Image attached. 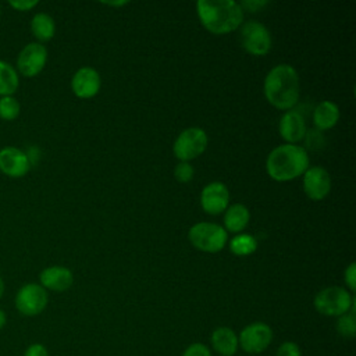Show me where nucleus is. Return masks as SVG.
Returning <instances> with one entry per match:
<instances>
[{"label":"nucleus","mask_w":356,"mask_h":356,"mask_svg":"<svg viewBox=\"0 0 356 356\" xmlns=\"http://www.w3.org/2000/svg\"><path fill=\"white\" fill-rule=\"evenodd\" d=\"M263 92L266 100L278 110H292L300 96L298 71L289 64L273 67L264 78Z\"/></svg>","instance_id":"1"},{"label":"nucleus","mask_w":356,"mask_h":356,"mask_svg":"<svg viewBox=\"0 0 356 356\" xmlns=\"http://www.w3.org/2000/svg\"><path fill=\"white\" fill-rule=\"evenodd\" d=\"M196 13L202 25L214 35H225L243 22V10L234 0H199Z\"/></svg>","instance_id":"2"},{"label":"nucleus","mask_w":356,"mask_h":356,"mask_svg":"<svg viewBox=\"0 0 356 356\" xmlns=\"http://www.w3.org/2000/svg\"><path fill=\"white\" fill-rule=\"evenodd\" d=\"M309 168V154L299 145H280L274 147L266 160V170L270 178L278 182L292 181Z\"/></svg>","instance_id":"3"},{"label":"nucleus","mask_w":356,"mask_h":356,"mask_svg":"<svg viewBox=\"0 0 356 356\" xmlns=\"http://www.w3.org/2000/svg\"><path fill=\"white\" fill-rule=\"evenodd\" d=\"M313 305L323 316L339 317L355 310V296L342 286H327L317 292Z\"/></svg>","instance_id":"4"},{"label":"nucleus","mask_w":356,"mask_h":356,"mask_svg":"<svg viewBox=\"0 0 356 356\" xmlns=\"http://www.w3.org/2000/svg\"><path fill=\"white\" fill-rule=\"evenodd\" d=\"M188 238L196 249L207 253H217L224 249L228 239V234L218 224L197 222L191 227Z\"/></svg>","instance_id":"5"},{"label":"nucleus","mask_w":356,"mask_h":356,"mask_svg":"<svg viewBox=\"0 0 356 356\" xmlns=\"http://www.w3.org/2000/svg\"><path fill=\"white\" fill-rule=\"evenodd\" d=\"M207 143L209 138L204 129L199 127H191L184 129L177 136L172 146V152L178 160L189 163L206 150Z\"/></svg>","instance_id":"6"},{"label":"nucleus","mask_w":356,"mask_h":356,"mask_svg":"<svg viewBox=\"0 0 356 356\" xmlns=\"http://www.w3.org/2000/svg\"><path fill=\"white\" fill-rule=\"evenodd\" d=\"M242 47L252 56H264L270 51L273 39L267 26L259 21H248L241 25L239 33Z\"/></svg>","instance_id":"7"},{"label":"nucleus","mask_w":356,"mask_h":356,"mask_svg":"<svg viewBox=\"0 0 356 356\" xmlns=\"http://www.w3.org/2000/svg\"><path fill=\"white\" fill-rule=\"evenodd\" d=\"M49 302L47 291L40 285L35 282H29L22 285L14 299L15 309L26 317H33L40 314Z\"/></svg>","instance_id":"8"},{"label":"nucleus","mask_w":356,"mask_h":356,"mask_svg":"<svg viewBox=\"0 0 356 356\" xmlns=\"http://www.w3.org/2000/svg\"><path fill=\"white\" fill-rule=\"evenodd\" d=\"M273 330L263 321H254L243 327L238 335V343L249 355L263 353L273 341Z\"/></svg>","instance_id":"9"},{"label":"nucleus","mask_w":356,"mask_h":356,"mask_svg":"<svg viewBox=\"0 0 356 356\" xmlns=\"http://www.w3.org/2000/svg\"><path fill=\"white\" fill-rule=\"evenodd\" d=\"M47 61V49L39 42H31L22 47L17 57V70L26 78L42 72Z\"/></svg>","instance_id":"10"},{"label":"nucleus","mask_w":356,"mask_h":356,"mask_svg":"<svg viewBox=\"0 0 356 356\" xmlns=\"http://www.w3.org/2000/svg\"><path fill=\"white\" fill-rule=\"evenodd\" d=\"M303 191L312 200H323L331 191V177L321 165H309L303 172Z\"/></svg>","instance_id":"11"},{"label":"nucleus","mask_w":356,"mask_h":356,"mask_svg":"<svg viewBox=\"0 0 356 356\" xmlns=\"http://www.w3.org/2000/svg\"><path fill=\"white\" fill-rule=\"evenodd\" d=\"M229 191L225 184L214 181L207 184L200 192L202 209L211 216L221 214L228 207Z\"/></svg>","instance_id":"12"},{"label":"nucleus","mask_w":356,"mask_h":356,"mask_svg":"<svg viewBox=\"0 0 356 356\" xmlns=\"http://www.w3.org/2000/svg\"><path fill=\"white\" fill-rule=\"evenodd\" d=\"M31 168V161L28 153L24 150L6 146L0 150V171L10 178H21Z\"/></svg>","instance_id":"13"},{"label":"nucleus","mask_w":356,"mask_h":356,"mask_svg":"<svg viewBox=\"0 0 356 356\" xmlns=\"http://www.w3.org/2000/svg\"><path fill=\"white\" fill-rule=\"evenodd\" d=\"M100 75L92 67H81L71 79V89L79 99H90L100 89Z\"/></svg>","instance_id":"14"},{"label":"nucleus","mask_w":356,"mask_h":356,"mask_svg":"<svg viewBox=\"0 0 356 356\" xmlns=\"http://www.w3.org/2000/svg\"><path fill=\"white\" fill-rule=\"evenodd\" d=\"M306 122L303 115L296 110L285 111L278 122V132L281 138L291 145L302 140L306 135Z\"/></svg>","instance_id":"15"},{"label":"nucleus","mask_w":356,"mask_h":356,"mask_svg":"<svg viewBox=\"0 0 356 356\" xmlns=\"http://www.w3.org/2000/svg\"><path fill=\"white\" fill-rule=\"evenodd\" d=\"M39 281L46 291L64 292L71 288L74 275L72 271L64 266H50L40 271Z\"/></svg>","instance_id":"16"},{"label":"nucleus","mask_w":356,"mask_h":356,"mask_svg":"<svg viewBox=\"0 0 356 356\" xmlns=\"http://www.w3.org/2000/svg\"><path fill=\"white\" fill-rule=\"evenodd\" d=\"M211 348L221 356H234L239 348L238 335L229 327H217L210 335Z\"/></svg>","instance_id":"17"},{"label":"nucleus","mask_w":356,"mask_h":356,"mask_svg":"<svg viewBox=\"0 0 356 356\" xmlns=\"http://www.w3.org/2000/svg\"><path fill=\"white\" fill-rule=\"evenodd\" d=\"M339 120V107L331 100L320 102L313 111V124L317 131H327L337 125Z\"/></svg>","instance_id":"18"},{"label":"nucleus","mask_w":356,"mask_h":356,"mask_svg":"<svg viewBox=\"0 0 356 356\" xmlns=\"http://www.w3.org/2000/svg\"><path fill=\"white\" fill-rule=\"evenodd\" d=\"M250 220V213L248 207L242 203H235L225 209L224 214V229L229 232H241L246 228Z\"/></svg>","instance_id":"19"},{"label":"nucleus","mask_w":356,"mask_h":356,"mask_svg":"<svg viewBox=\"0 0 356 356\" xmlns=\"http://www.w3.org/2000/svg\"><path fill=\"white\" fill-rule=\"evenodd\" d=\"M31 31L39 43L47 42L56 33L54 19L46 13H38L31 19Z\"/></svg>","instance_id":"20"},{"label":"nucleus","mask_w":356,"mask_h":356,"mask_svg":"<svg viewBox=\"0 0 356 356\" xmlns=\"http://www.w3.org/2000/svg\"><path fill=\"white\" fill-rule=\"evenodd\" d=\"M19 86V76L17 70L3 60H0V97L13 96Z\"/></svg>","instance_id":"21"},{"label":"nucleus","mask_w":356,"mask_h":356,"mask_svg":"<svg viewBox=\"0 0 356 356\" xmlns=\"http://www.w3.org/2000/svg\"><path fill=\"white\" fill-rule=\"evenodd\" d=\"M257 249V241L249 234H238L229 241V250L236 256H249Z\"/></svg>","instance_id":"22"},{"label":"nucleus","mask_w":356,"mask_h":356,"mask_svg":"<svg viewBox=\"0 0 356 356\" xmlns=\"http://www.w3.org/2000/svg\"><path fill=\"white\" fill-rule=\"evenodd\" d=\"M337 331L341 337L346 339H353L356 335V317H355V310H350L342 316L338 317L337 320Z\"/></svg>","instance_id":"23"},{"label":"nucleus","mask_w":356,"mask_h":356,"mask_svg":"<svg viewBox=\"0 0 356 356\" xmlns=\"http://www.w3.org/2000/svg\"><path fill=\"white\" fill-rule=\"evenodd\" d=\"M21 106L14 96L0 97V118L4 121H13L19 115Z\"/></svg>","instance_id":"24"},{"label":"nucleus","mask_w":356,"mask_h":356,"mask_svg":"<svg viewBox=\"0 0 356 356\" xmlns=\"http://www.w3.org/2000/svg\"><path fill=\"white\" fill-rule=\"evenodd\" d=\"M193 175H195V170L191 165V163L181 161L174 168V177L178 182H182V184L189 182V181L193 179Z\"/></svg>","instance_id":"25"},{"label":"nucleus","mask_w":356,"mask_h":356,"mask_svg":"<svg viewBox=\"0 0 356 356\" xmlns=\"http://www.w3.org/2000/svg\"><path fill=\"white\" fill-rule=\"evenodd\" d=\"M275 356H302V350L296 342L285 341L278 346Z\"/></svg>","instance_id":"26"},{"label":"nucleus","mask_w":356,"mask_h":356,"mask_svg":"<svg viewBox=\"0 0 356 356\" xmlns=\"http://www.w3.org/2000/svg\"><path fill=\"white\" fill-rule=\"evenodd\" d=\"M182 356H211V350L202 342L191 343L182 353Z\"/></svg>","instance_id":"27"},{"label":"nucleus","mask_w":356,"mask_h":356,"mask_svg":"<svg viewBox=\"0 0 356 356\" xmlns=\"http://www.w3.org/2000/svg\"><path fill=\"white\" fill-rule=\"evenodd\" d=\"M343 278H345V284L348 286V289L350 291V293H353L356 291V263L352 261L345 273H343Z\"/></svg>","instance_id":"28"},{"label":"nucleus","mask_w":356,"mask_h":356,"mask_svg":"<svg viewBox=\"0 0 356 356\" xmlns=\"http://www.w3.org/2000/svg\"><path fill=\"white\" fill-rule=\"evenodd\" d=\"M8 4L18 11H29L39 4L38 0H10Z\"/></svg>","instance_id":"29"},{"label":"nucleus","mask_w":356,"mask_h":356,"mask_svg":"<svg viewBox=\"0 0 356 356\" xmlns=\"http://www.w3.org/2000/svg\"><path fill=\"white\" fill-rule=\"evenodd\" d=\"M24 356H49V352H47V348L43 345V343H31L25 352H24Z\"/></svg>","instance_id":"30"},{"label":"nucleus","mask_w":356,"mask_h":356,"mask_svg":"<svg viewBox=\"0 0 356 356\" xmlns=\"http://www.w3.org/2000/svg\"><path fill=\"white\" fill-rule=\"evenodd\" d=\"M239 6L242 7V10H248V11H250V13H254V11H257L259 8L267 6V1H259V0L252 1V0H246V1L239 3Z\"/></svg>","instance_id":"31"},{"label":"nucleus","mask_w":356,"mask_h":356,"mask_svg":"<svg viewBox=\"0 0 356 356\" xmlns=\"http://www.w3.org/2000/svg\"><path fill=\"white\" fill-rule=\"evenodd\" d=\"M6 324H7V314H6V312L0 307V330L4 328Z\"/></svg>","instance_id":"32"},{"label":"nucleus","mask_w":356,"mask_h":356,"mask_svg":"<svg viewBox=\"0 0 356 356\" xmlns=\"http://www.w3.org/2000/svg\"><path fill=\"white\" fill-rule=\"evenodd\" d=\"M104 4H107V6H125V4H128V1H106Z\"/></svg>","instance_id":"33"},{"label":"nucleus","mask_w":356,"mask_h":356,"mask_svg":"<svg viewBox=\"0 0 356 356\" xmlns=\"http://www.w3.org/2000/svg\"><path fill=\"white\" fill-rule=\"evenodd\" d=\"M4 289H6V285H4V281L3 278L0 277V299L3 298V293H4Z\"/></svg>","instance_id":"34"},{"label":"nucleus","mask_w":356,"mask_h":356,"mask_svg":"<svg viewBox=\"0 0 356 356\" xmlns=\"http://www.w3.org/2000/svg\"><path fill=\"white\" fill-rule=\"evenodd\" d=\"M0 17H1V8H0Z\"/></svg>","instance_id":"35"}]
</instances>
